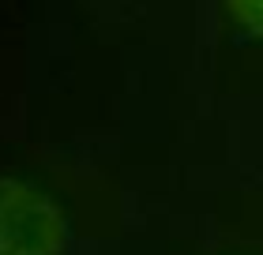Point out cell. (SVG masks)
Listing matches in <instances>:
<instances>
[{"label":"cell","instance_id":"obj_2","mask_svg":"<svg viewBox=\"0 0 263 255\" xmlns=\"http://www.w3.org/2000/svg\"><path fill=\"white\" fill-rule=\"evenodd\" d=\"M226 8H230V15L241 30L263 38V0H226Z\"/></svg>","mask_w":263,"mask_h":255},{"label":"cell","instance_id":"obj_1","mask_svg":"<svg viewBox=\"0 0 263 255\" xmlns=\"http://www.w3.org/2000/svg\"><path fill=\"white\" fill-rule=\"evenodd\" d=\"M68 218L38 184L0 176V255H61Z\"/></svg>","mask_w":263,"mask_h":255}]
</instances>
